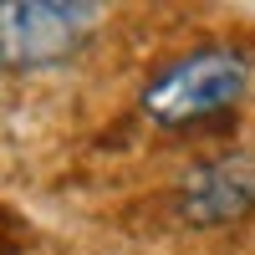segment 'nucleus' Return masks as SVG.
Masks as SVG:
<instances>
[{
	"mask_svg": "<svg viewBox=\"0 0 255 255\" xmlns=\"http://www.w3.org/2000/svg\"><path fill=\"white\" fill-rule=\"evenodd\" d=\"M250 209H255V153L250 148L209 153L179 179V215L199 230L235 225Z\"/></svg>",
	"mask_w": 255,
	"mask_h": 255,
	"instance_id": "3",
	"label": "nucleus"
},
{
	"mask_svg": "<svg viewBox=\"0 0 255 255\" xmlns=\"http://www.w3.org/2000/svg\"><path fill=\"white\" fill-rule=\"evenodd\" d=\"M97 20L102 5H77V0H0V67H56L87 46Z\"/></svg>",
	"mask_w": 255,
	"mask_h": 255,
	"instance_id": "2",
	"label": "nucleus"
},
{
	"mask_svg": "<svg viewBox=\"0 0 255 255\" xmlns=\"http://www.w3.org/2000/svg\"><path fill=\"white\" fill-rule=\"evenodd\" d=\"M250 87V61L230 46H199L143 87V113L163 128H194L230 113Z\"/></svg>",
	"mask_w": 255,
	"mask_h": 255,
	"instance_id": "1",
	"label": "nucleus"
}]
</instances>
